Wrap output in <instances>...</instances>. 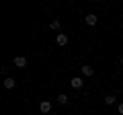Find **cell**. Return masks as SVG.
<instances>
[{
	"label": "cell",
	"instance_id": "obj_1",
	"mask_svg": "<svg viewBox=\"0 0 123 115\" xmlns=\"http://www.w3.org/2000/svg\"><path fill=\"white\" fill-rule=\"evenodd\" d=\"M82 84H84V80L80 78V76H76V78H72V80H70V86H72V89H76V90L82 89Z\"/></svg>",
	"mask_w": 123,
	"mask_h": 115
},
{
	"label": "cell",
	"instance_id": "obj_2",
	"mask_svg": "<svg viewBox=\"0 0 123 115\" xmlns=\"http://www.w3.org/2000/svg\"><path fill=\"white\" fill-rule=\"evenodd\" d=\"M55 41H57V45H62V47H64V45H68V35L66 33H57V37H55Z\"/></svg>",
	"mask_w": 123,
	"mask_h": 115
},
{
	"label": "cell",
	"instance_id": "obj_3",
	"mask_svg": "<svg viewBox=\"0 0 123 115\" xmlns=\"http://www.w3.org/2000/svg\"><path fill=\"white\" fill-rule=\"evenodd\" d=\"M14 66H17V68H25L27 66V58L25 56H17V58H14Z\"/></svg>",
	"mask_w": 123,
	"mask_h": 115
},
{
	"label": "cell",
	"instance_id": "obj_4",
	"mask_svg": "<svg viewBox=\"0 0 123 115\" xmlns=\"http://www.w3.org/2000/svg\"><path fill=\"white\" fill-rule=\"evenodd\" d=\"M84 21H86L88 27H94V25H97V21H98V17H97V14H86V19H84Z\"/></svg>",
	"mask_w": 123,
	"mask_h": 115
},
{
	"label": "cell",
	"instance_id": "obj_5",
	"mask_svg": "<svg viewBox=\"0 0 123 115\" xmlns=\"http://www.w3.org/2000/svg\"><path fill=\"white\" fill-rule=\"evenodd\" d=\"M39 109H41V113H49V111H51V103L49 101H41Z\"/></svg>",
	"mask_w": 123,
	"mask_h": 115
},
{
	"label": "cell",
	"instance_id": "obj_6",
	"mask_svg": "<svg viewBox=\"0 0 123 115\" xmlns=\"http://www.w3.org/2000/svg\"><path fill=\"white\" fill-rule=\"evenodd\" d=\"M80 70H82L84 76H94V68L92 66H80Z\"/></svg>",
	"mask_w": 123,
	"mask_h": 115
},
{
	"label": "cell",
	"instance_id": "obj_7",
	"mask_svg": "<svg viewBox=\"0 0 123 115\" xmlns=\"http://www.w3.org/2000/svg\"><path fill=\"white\" fill-rule=\"evenodd\" d=\"M68 101H70V97H68V95H57V103H60V105H68Z\"/></svg>",
	"mask_w": 123,
	"mask_h": 115
},
{
	"label": "cell",
	"instance_id": "obj_8",
	"mask_svg": "<svg viewBox=\"0 0 123 115\" xmlns=\"http://www.w3.org/2000/svg\"><path fill=\"white\" fill-rule=\"evenodd\" d=\"M14 84H17L14 78H4V89H14Z\"/></svg>",
	"mask_w": 123,
	"mask_h": 115
},
{
	"label": "cell",
	"instance_id": "obj_9",
	"mask_svg": "<svg viewBox=\"0 0 123 115\" xmlns=\"http://www.w3.org/2000/svg\"><path fill=\"white\" fill-rule=\"evenodd\" d=\"M103 101H105V105H115V103H117V99H115L113 95H107V97L103 99Z\"/></svg>",
	"mask_w": 123,
	"mask_h": 115
},
{
	"label": "cell",
	"instance_id": "obj_10",
	"mask_svg": "<svg viewBox=\"0 0 123 115\" xmlns=\"http://www.w3.org/2000/svg\"><path fill=\"white\" fill-rule=\"evenodd\" d=\"M49 29H53V31H60V23H57V21H51V23H49Z\"/></svg>",
	"mask_w": 123,
	"mask_h": 115
},
{
	"label": "cell",
	"instance_id": "obj_11",
	"mask_svg": "<svg viewBox=\"0 0 123 115\" xmlns=\"http://www.w3.org/2000/svg\"><path fill=\"white\" fill-rule=\"evenodd\" d=\"M117 111H119V115H123V103H119V105H117Z\"/></svg>",
	"mask_w": 123,
	"mask_h": 115
},
{
	"label": "cell",
	"instance_id": "obj_12",
	"mask_svg": "<svg viewBox=\"0 0 123 115\" xmlns=\"http://www.w3.org/2000/svg\"><path fill=\"white\" fill-rule=\"evenodd\" d=\"M121 64H123V58H121Z\"/></svg>",
	"mask_w": 123,
	"mask_h": 115
}]
</instances>
